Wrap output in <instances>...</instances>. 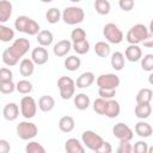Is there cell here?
I'll return each mask as SVG.
<instances>
[{
	"instance_id": "obj_37",
	"label": "cell",
	"mask_w": 153,
	"mask_h": 153,
	"mask_svg": "<svg viewBox=\"0 0 153 153\" xmlns=\"http://www.w3.org/2000/svg\"><path fill=\"white\" fill-rule=\"evenodd\" d=\"M25 153H47L45 148L37 141H30L25 146Z\"/></svg>"
},
{
	"instance_id": "obj_44",
	"label": "cell",
	"mask_w": 153,
	"mask_h": 153,
	"mask_svg": "<svg viewBox=\"0 0 153 153\" xmlns=\"http://www.w3.org/2000/svg\"><path fill=\"white\" fill-rule=\"evenodd\" d=\"M131 147L133 145L130 143V141H120L116 152L117 153H131Z\"/></svg>"
},
{
	"instance_id": "obj_17",
	"label": "cell",
	"mask_w": 153,
	"mask_h": 153,
	"mask_svg": "<svg viewBox=\"0 0 153 153\" xmlns=\"http://www.w3.org/2000/svg\"><path fill=\"white\" fill-rule=\"evenodd\" d=\"M66 153H86L84 145L75 137H71L65 143Z\"/></svg>"
},
{
	"instance_id": "obj_38",
	"label": "cell",
	"mask_w": 153,
	"mask_h": 153,
	"mask_svg": "<svg viewBox=\"0 0 153 153\" xmlns=\"http://www.w3.org/2000/svg\"><path fill=\"white\" fill-rule=\"evenodd\" d=\"M141 68L146 72L153 71V54H146L143 57H141Z\"/></svg>"
},
{
	"instance_id": "obj_49",
	"label": "cell",
	"mask_w": 153,
	"mask_h": 153,
	"mask_svg": "<svg viewBox=\"0 0 153 153\" xmlns=\"http://www.w3.org/2000/svg\"><path fill=\"white\" fill-rule=\"evenodd\" d=\"M147 153H153V147H149V146H148V149H147Z\"/></svg>"
},
{
	"instance_id": "obj_35",
	"label": "cell",
	"mask_w": 153,
	"mask_h": 153,
	"mask_svg": "<svg viewBox=\"0 0 153 153\" xmlns=\"http://www.w3.org/2000/svg\"><path fill=\"white\" fill-rule=\"evenodd\" d=\"M72 48H73V50H74L76 54L84 55V54L88 53V50H90V43H88L87 39H85V41H81V42L72 43Z\"/></svg>"
},
{
	"instance_id": "obj_7",
	"label": "cell",
	"mask_w": 153,
	"mask_h": 153,
	"mask_svg": "<svg viewBox=\"0 0 153 153\" xmlns=\"http://www.w3.org/2000/svg\"><path fill=\"white\" fill-rule=\"evenodd\" d=\"M103 35H104L105 39L109 43H112V44H118L124 38L123 32L121 31V29L116 24H114V23H108V24L104 25Z\"/></svg>"
},
{
	"instance_id": "obj_5",
	"label": "cell",
	"mask_w": 153,
	"mask_h": 153,
	"mask_svg": "<svg viewBox=\"0 0 153 153\" xmlns=\"http://www.w3.org/2000/svg\"><path fill=\"white\" fill-rule=\"evenodd\" d=\"M57 87L60 91V96L62 99L67 100L74 96L75 92V81L71 76H60L57 80Z\"/></svg>"
},
{
	"instance_id": "obj_11",
	"label": "cell",
	"mask_w": 153,
	"mask_h": 153,
	"mask_svg": "<svg viewBox=\"0 0 153 153\" xmlns=\"http://www.w3.org/2000/svg\"><path fill=\"white\" fill-rule=\"evenodd\" d=\"M112 133H114L115 137H117L120 141H131V139L134 137V133H133L131 128L122 122L114 126Z\"/></svg>"
},
{
	"instance_id": "obj_12",
	"label": "cell",
	"mask_w": 153,
	"mask_h": 153,
	"mask_svg": "<svg viewBox=\"0 0 153 153\" xmlns=\"http://www.w3.org/2000/svg\"><path fill=\"white\" fill-rule=\"evenodd\" d=\"M48 60H49V54H48V50L45 48L37 47V48L32 49V51H31V61L35 65L42 66V65L47 63Z\"/></svg>"
},
{
	"instance_id": "obj_3",
	"label": "cell",
	"mask_w": 153,
	"mask_h": 153,
	"mask_svg": "<svg viewBox=\"0 0 153 153\" xmlns=\"http://www.w3.org/2000/svg\"><path fill=\"white\" fill-rule=\"evenodd\" d=\"M14 27L19 32H24L30 36H35L41 31L39 24L27 16H19L14 22Z\"/></svg>"
},
{
	"instance_id": "obj_24",
	"label": "cell",
	"mask_w": 153,
	"mask_h": 153,
	"mask_svg": "<svg viewBox=\"0 0 153 153\" xmlns=\"http://www.w3.org/2000/svg\"><path fill=\"white\" fill-rule=\"evenodd\" d=\"M153 98V92L151 88L148 87H143L141 90H139V92L136 93V103L137 104H151V100Z\"/></svg>"
},
{
	"instance_id": "obj_25",
	"label": "cell",
	"mask_w": 153,
	"mask_h": 153,
	"mask_svg": "<svg viewBox=\"0 0 153 153\" xmlns=\"http://www.w3.org/2000/svg\"><path fill=\"white\" fill-rule=\"evenodd\" d=\"M19 72L23 76H30L35 72V63L31 59H23L19 63Z\"/></svg>"
},
{
	"instance_id": "obj_30",
	"label": "cell",
	"mask_w": 153,
	"mask_h": 153,
	"mask_svg": "<svg viewBox=\"0 0 153 153\" xmlns=\"http://www.w3.org/2000/svg\"><path fill=\"white\" fill-rule=\"evenodd\" d=\"M111 48L109 45V43L104 42V41H99L94 44V53L99 56V57H108L110 55Z\"/></svg>"
},
{
	"instance_id": "obj_1",
	"label": "cell",
	"mask_w": 153,
	"mask_h": 153,
	"mask_svg": "<svg viewBox=\"0 0 153 153\" xmlns=\"http://www.w3.org/2000/svg\"><path fill=\"white\" fill-rule=\"evenodd\" d=\"M30 49V41L27 38H17L13 43L6 48L2 53V61L6 66L13 67L16 66L19 60L29 51Z\"/></svg>"
},
{
	"instance_id": "obj_27",
	"label": "cell",
	"mask_w": 153,
	"mask_h": 153,
	"mask_svg": "<svg viewBox=\"0 0 153 153\" xmlns=\"http://www.w3.org/2000/svg\"><path fill=\"white\" fill-rule=\"evenodd\" d=\"M90 97L86 93H78L76 96H74V105L78 110H86L90 106Z\"/></svg>"
},
{
	"instance_id": "obj_10",
	"label": "cell",
	"mask_w": 153,
	"mask_h": 153,
	"mask_svg": "<svg viewBox=\"0 0 153 153\" xmlns=\"http://www.w3.org/2000/svg\"><path fill=\"white\" fill-rule=\"evenodd\" d=\"M97 86L102 90H116L117 86L120 85V78L114 74V73H106V74H100L97 80Z\"/></svg>"
},
{
	"instance_id": "obj_20",
	"label": "cell",
	"mask_w": 153,
	"mask_h": 153,
	"mask_svg": "<svg viewBox=\"0 0 153 153\" xmlns=\"http://www.w3.org/2000/svg\"><path fill=\"white\" fill-rule=\"evenodd\" d=\"M135 133L140 136V137H149L153 134V128L149 123L143 122V121H139L135 127H134Z\"/></svg>"
},
{
	"instance_id": "obj_45",
	"label": "cell",
	"mask_w": 153,
	"mask_h": 153,
	"mask_svg": "<svg viewBox=\"0 0 153 153\" xmlns=\"http://www.w3.org/2000/svg\"><path fill=\"white\" fill-rule=\"evenodd\" d=\"M118 6L122 11H130L133 7H134V1L133 0H120L118 1Z\"/></svg>"
},
{
	"instance_id": "obj_41",
	"label": "cell",
	"mask_w": 153,
	"mask_h": 153,
	"mask_svg": "<svg viewBox=\"0 0 153 153\" xmlns=\"http://www.w3.org/2000/svg\"><path fill=\"white\" fill-rule=\"evenodd\" d=\"M148 145L145 141H136L131 147V153H147Z\"/></svg>"
},
{
	"instance_id": "obj_39",
	"label": "cell",
	"mask_w": 153,
	"mask_h": 153,
	"mask_svg": "<svg viewBox=\"0 0 153 153\" xmlns=\"http://www.w3.org/2000/svg\"><path fill=\"white\" fill-rule=\"evenodd\" d=\"M92 106H93L94 112H97V114H99V115H104L105 106H106V100L103 99V98H97V99H94Z\"/></svg>"
},
{
	"instance_id": "obj_28",
	"label": "cell",
	"mask_w": 153,
	"mask_h": 153,
	"mask_svg": "<svg viewBox=\"0 0 153 153\" xmlns=\"http://www.w3.org/2000/svg\"><path fill=\"white\" fill-rule=\"evenodd\" d=\"M63 65H65V68H66L67 71L75 72V71H78V69L80 68V66H81V60H80V57H78L76 55H71V56H68V57L65 59Z\"/></svg>"
},
{
	"instance_id": "obj_36",
	"label": "cell",
	"mask_w": 153,
	"mask_h": 153,
	"mask_svg": "<svg viewBox=\"0 0 153 153\" xmlns=\"http://www.w3.org/2000/svg\"><path fill=\"white\" fill-rule=\"evenodd\" d=\"M71 39H72V43L85 41L86 39V31L82 27H75V29H73L72 32H71Z\"/></svg>"
},
{
	"instance_id": "obj_33",
	"label": "cell",
	"mask_w": 153,
	"mask_h": 153,
	"mask_svg": "<svg viewBox=\"0 0 153 153\" xmlns=\"http://www.w3.org/2000/svg\"><path fill=\"white\" fill-rule=\"evenodd\" d=\"M14 38V31L13 29L0 24V41L1 42H11Z\"/></svg>"
},
{
	"instance_id": "obj_32",
	"label": "cell",
	"mask_w": 153,
	"mask_h": 153,
	"mask_svg": "<svg viewBox=\"0 0 153 153\" xmlns=\"http://www.w3.org/2000/svg\"><path fill=\"white\" fill-rule=\"evenodd\" d=\"M94 8H96L98 14L106 16V14H109L111 6H110V2L108 0H96L94 1Z\"/></svg>"
},
{
	"instance_id": "obj_42",
	"label": "cell",
	"mask_w": 153,
	"mask_h": 153,
	"mask_svg": "<svg viewBox=\"0 0 153 153\" xmlns=\"http://www.w3.org/2000/svg\"><path fill=\"white\" fill-rule=\"evenodd\" d=\"M98 96L99 98H103L105 100H110L114 99V97L116 96V90H98Z\"/></svg>"
},
{
	"instance_id": "obj_29",
	"label": "cell",
	"mask_w": 153,
	"mask_h": 153,
	"mask_svg": "<svg viewBox=\"0 0 153 153\" xmlns=\"http://www.w3.org/2000/svg\"><path fill=\"white\" fill-rule=\"evenodd\" d=\"M110 63L115 71H122L124 67V55L121 51H115L111 55Z\"/></svg>"
},
{
	"instance_id": "obj_18",
	"label": "cell",
	"mask_w": 153,
	"mask_h": 153,
	"mask_svg": "<svg viewBox=\"0 0 153 153\" xmlns=\"http://www.w3.org/2000/svg\"><path fill=\"white\" fill-rule=\"evenodd\" d=\"M121 112V105L117 100L115 99H110L106 100V106H105V111L104 115L109 118H116Z\"/></svg>"
},
{
	"instance_id": "obj_21",
	"label": "cell",
	"mask_w": 153,
	"mask_h": 153,
	"mask_svg": "<svg viewBox=\"0 0 153 153\" xmlns=\"http://www.w3.org/2000/svg\"><path fill=\"white\" fill-rule=\"evenodd\" d=\"M37 43L39 44V47H49L53 41H54V35L51 31L49 30H41L38 33H37Z\"/></svg>"
},
{
	"instance_id": "obj_2",
	"label": "cell",
	"mask_w": 153,
	"mask_h": 153,
	"mask_svg": "<svg viewBox=\"0 0 153 153\" xmlns=\"http://www.w3.org/2000/svg\"><path fill=\"white\" fill-rule=\"evenodd\" d=\"M151 37H152V33L149 32L148 27L143 24H135L128 30L126 35L127 42L131 45H139V43H142L143 41Z\"/></svg>"
},
{
	"instance_id": "obj_9",
	"label": "cell",
	"mask_w": 153,
	"mask_h": 153,
	"mask_svg": "<svg viewBox=\"0 0 153 153\" xmlns=\"http://www.w3.org/2000/svg\"><path fill=\"white\" fill-rule=\"evenodd\" d=\"M103 137L93 130H85L81 134V143L91 151H96L103 143Z\"/></svg>"
},
{
	"instance_id": "obj_43",
	"label": "cell",
	"mask_w": 153,
	"mask_h": 153,
	"mask_svg": "<svg viewBox=\"0 0 153 153\" xmlns=\"http://www.w3.org/2000/svg\"><path fill=\"white\" fill-rule=\"evenodd\" d=\"M13 73L10 68L2 67L0 68V81H12Z\"/></svg>"
},
{
	"instance_id": "obj_31",
	"label": "cell",
	"mask_w": 153,
	"mask_h": 153,
	"mask_svg": "<svg viewBox=\"0 0 153 153\" xmlns=\"http://www.w3.org/2000/svg\"><path fill=\"white\" fill-rule=\"evenodd\" d=\"M61 19V11L57 7H50L45 13V20L49 24H56Z\"/></svg>"
},
{
	"instance_id": "obj_13",
	"label": "cell",
	"mask_w": 153,
	"mask_h": 153,
	"mask_svg": "<svg viewBox=\"0 0 153 153\" xmlns=\"http://www.w3.org/2000/svg\"><path fill=\"white\" fill-rule=\"evenodd\" d=\"M71 49H72V42L68 39H61L54 44L53 51H54V55H56L57 57H62V56H66L71 51Z\"/></svg>"
},
{
	"instance_id": "obj_8",
	"label": "cell",
	"mask_w": 153,
	"mask_h": 153,
	"mask_svg": "<svg viewBox=\"0 0 153 153\" xmlns=\"http://www.w3.org/2000/svg\"><path fill=\"white\" fill-rule=\"evenodd\" d=\"M37 112V103L33 97L31 96H24L20 99V114L26 120H30L35 117Z\"/></svg>"
},
{
	"instance_id": "obj_6",
	"label": "cell",
	"mask_w": 153,
	"mask_h": 153,
	"mask_svg": "<svg viewBox=\"0 0 153 153\" xmlns=\"http://www.w3.org/2000/svg\"><path fill=\"white\" fill-rule=\"evenodd\" d=\"M17 135L24 140V141H29L31 139H33L37 134H38V128L35 123L29 122V121H22L17 124Z\"/></svg>"
},
{
	"instance_id": "obj_26",
	"label": "cell",
	"mask_w": 153,
	"mask_h": 153,
	"mask_svg": "<svg viewBox=\"0 0 153 153\" xmlns=\"http://www.w3.org/2000/svg\"><path fill=\"white\" fill-rule=\"evenodd\" d=\"M134 112H135V116L140 120H146L151 116L152 114V106L151 104H137L134 109Z\"/></svg>"
},
{
	"instance_id": "obj_40",
	"label": "cell",
	"mask_w": 153,
	"mask_h": 153,
	"mask_svg": "<svg viewBox=\"0 0 153 153\" xmlns=\"http://www.w3.org/2000/svg\"><path fill=\"white\" fill-rule=\"evenodd\" d=\"M16 90V84L13 81H0V92L2 94H10Z\"/></svg>"
},
{
	"instance_id": "obj_16",
	"label": "cell",
	"mask_w": 153,
	"mask_h": 153,
	"mask_svg": "<svg viewBox=\"0 0 153 153\" xmlns=\"http://www.w3.org/2000/svg\"><path fill=\"white\" fill-rule=\"evenodd\" d=\"M2 115L7 121H14L19 116V106L17 103H7L2 109Z\"/></svg>"
},
{
	"instance_id": "obj_47",
	"label": "cell",
	"mask_w": 153,
	"mask_h": 153,
	"mask_svg": "<svg viewBox=\"0 0 153 153\" xmlns=\"http://www.w3.org/2000/svg\"><path fill=\"white\" fill-rule=\"evenodd\" d=\"M11 146L10 142L5 139H0V153H10Z\"/></svg>"
},
{
	"instance_id": "obj_46",
	"label": "cell",
	"mask_w": 153,
	"mask_h": 153,
	"mask_svg": "<svg viewBox=\"0 0 153 153\" xmlns=\"http://www.w3.org/2000/svg\"><path fill=\"white\" fill-rule=\"evenodd\" d=\"M94 152L96 153H112V146H111L110 142L103 141V143L100 145V147L97 148Z\"/></svg>"
},
{
	"instance_id": "obj_22",
	"label": "cell",
	"mask_w": 153,
	"mask_h": 153,
	"mask_svg": "<svg viewBox=\"0 0 153 153\" xmlns=\"http://www.w3.org/2000/svg\"><path fill=\"white\" fill-rule=\"evenodd\" d=\"M75 127V121L72 116H62L59 121V129L62 133H71Z\"/></svg>"
},
{
	"instance_id": "obj_4",
	"label": "cell",
	"mask_w": 153,
	"mask_h": 153,
	"mask_svg": "<svg viewBox=\"0 0 153 153\" xmlns=\"http://www.w3.org/2000/svg\"><path fill=\"white\" fill-rule=\"evenodd\" d=\"M85 18V12L81 7L68 6L61 13V19L68 25H76L81 23Z\"/></svg>"
},
{
	"instance_id": "obj_19",
	"label": "cell",
	"mask_w": 153,
	"mask_h": 153,
	"mask_svg": "<svg viewBox=\"0 0 153 153\" xmlns=\"http://www.w3.org/2000/svg\"><path fill=\"white\" fill-rule=\"evenodd\" d=\"M12 4L7 0H0V24L6 23L12 16Z\"/></svg>"
},
{
	"instance_id": "obj_14",
	"label": "cell",
	"mask_w": 153,
	"mask_h": 153,
	"mask_svg": "<svg viewBox=\"0 0 153 153\" xmlns=\"http://www.w3.org/2000/svg\"><path fill=\"white\" fill-rule=\"evenodd\" d=\"M142 57V50L139 45H131L129 44L127 48H126V51H124V59H127L128 61L130 62H137L140 61Z\"/></svg>"
},
{
	"instance_id": "obj_15",
	"label": "cell",
	"mask_w": 153,
	"mask_h": 153,
	"mask_svg": "<svg viewBox=\"0 0 153 153\" xmlns=\"http://www.w3.org/2000/svg\"><path fill=\"white\" fill-rule=\"evenodd\" d=\"M94 80H96V76L92 72H84L78 76L75 81V86L78 88H87L94 82Z\"/></svg>"
},
{
	"instance_id": "obj_48",
	"label": "cell",
	"mask_w": 153,
	"mask_h": 153,
	"mask_svg": "<svg viewBox=\"0 0 153 153\" xmlns=\"http://www.w3.org/2000/svg\"><path fill=\"white\" fill-rule=\"evenodd\" d=\"M142 43H143V47H146V48H152V47H153V38H152V37H151V38H147V39L143 41Z\"/></svg>"
},
{
	"instance_id": "obj_23",
	"label": "cell",
	"mask_w": 153,
	"mask_h": 153,
	"mask_svg": "<svg viewBox=\"0 0 153 153\" xmlns=\"http://www.w3.org/2000/svg\"><path fill=\"white\" fill-rule=\"evenodd\" d=\"M55 106V99L51 97V96H42L39 99H38V108L41 111L43 112H49L54 109Z\"/></svg>"
},
{
	"instance_id": "obj_34",
	"label": "cell",
	"mask_w": 153,
	"mask_h": 153,
	"mask_svg": "<svg viewBox=\"0 0 153 153\" xmlns=\"http://www.w3.org/2000/svg\"><path fill=\"white\" fill-rule=\"evenodd\" d=\"M16 90L22 93V94H29L31 91H32V84L26 80V79H23V80H19L17 84H16Z\"/></svg>"
}]
</instances>
